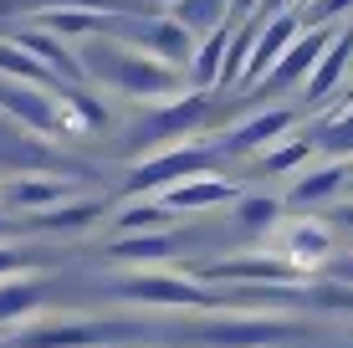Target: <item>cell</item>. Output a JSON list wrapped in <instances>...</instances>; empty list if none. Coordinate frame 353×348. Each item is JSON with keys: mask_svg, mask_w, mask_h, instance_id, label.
<instances>
[{"mask_svg": "<svg viewBox=\"0 0 353 348\" xmlns=\"http://www.w3.org/2000/svg\"><path fill=\"white\" fill-rule=\"evenodd\" d=\"M77 57H82L88 82H103L108 92H123V98H133V103H169V98H179V92L194 88V82L185 88L190 67L164 62V57L143 52V46H133V41H123V36H113V31L82 36Z\"/></svg>", "mask_w": 353, "mask_h": 348, "instance_id": "6da1fadb", "label": "cell"}, {"mask_svg": "<svg viewBox=\"0 0 353 348\" xmlns=\"http://www.w3.org/2000/svg\"><path fill=\"white\" fill-rule=\"evenodd\" d=\"M108 292L139 307H225V292H210L194 272H159V267H139L108 282Z\"/></svg>", "mask_w": 353, "mask_h": 348, "instance_id": "7a4b0ae2", "label": "cell"}, {"mask_svg": "<svg viewBox=\"0 0 353 348\" xmlns=\"http://www.w3.org/2000/svg\"><path fill=\"white\" fill-rule=\"evenodd\" d=\"M179 338H190L200 348H272L287 338H307V328L292 318H266V313H210V318L190 323Z\"/></svg>", "mask_w": 353, "mask_h": 348, "instance_id": "3957f363", "label": "cell"}, {"mask_svg": "<svg viewBox=\"0 0 353 348\" xmlns=\"http://www.w3.org/2000/svg\"><path fill=\"white\" fill-rule=\"evenodd\" d=\"M215 159H225L221 154V143H169V149H154L143 164H133V170L123 174V195H164L169 185H179V179H190V174H210L215 170Z\"/></svg>", "mask_w": 353, "mask_h": 348, "instance_id": "277c9868", "label": "cell"}, {"mask_svg": "<svg viewBox=\"0 0 353 348\" xmlns=\"http://www.w3.org/2000/svg\"><path fill=\"white\" fill-rule=\"evenodd\" d=\"M0 113L31 123L36 134H88L82 118L72 113V103L57 88H41V82H21L0 72Z\"/></svg>", "mask_w": 353, "mask_h": 348, "instance_id": "5b68a950", "label": "cell"}, {"mask_svg": "<svg viewBox=\"0 0 353 348\" xmlns=\"http://www.w3.org/2000/svg\"><path fill=\"white\" fill-rule=\"evenodd\" d=\"M205 113H210V88H190V92H179V98L159 103V113H154L149 123H139V143H143V149L185 143L194 128L205 123Z\"/></svg>", "mask_w": 353, "mask_h": 348, "instance_id": "8992f818", "label": "cell"}, {"mask_svg": "<svg viewBox=\"0 0 353 348\" xmlns=\"http://www.w3.org/2000/svg\"><path fill=\"white\" fill-rule=\"evenodd\" d=\"M0 170H21V174H36V170H72L67 154L52 149L46 134H36L31 123H21V118L0 113Z\"/></svg>", "mask_w": 353, "mask_h": 348, "instance_id": "52a82bcc", "label": "cell"}, {"mask_svg": "<svg viewBox=\"0 0 353 348\" xmlns=\"http://www.w3.org/2000/svg\"><path fill=\"white\" fill-rule=\"evenodd\" d=\"M200 282H302V267L292 256H266V251H251V256H225V261H200L194 267Z\"/></svg>", "mask_w": 353, "mask_h": 348, "instance_id": "ba28073f", "label": "cell"}, {"mask_svg": "<svg viewBox=\"0 0 353 348\" xmlns=\"http://www.w3.org/2000/svg\"><path fill=\"white\" fill-rule=\"evenodd\" d=\"M338 26H343V21H338ZM338 26H302V36L292 41V52H287L272 72H266V88H297V82H307L312 67L323 62V52L333 46Z\"/></svg>", "mask_w": 353, "mask_h": 348, "instance_id": "9c48e42d", "label": "cell"}, {"mask_svg": "<svg viewBox=\"0 0 353 348\" xmlns=\"http://www.w3.org/2000/svg\"><path fill=\"white\" fill-rule=\"evenodd\" d=\"M113 333H133L123 323H46V328H21L16 348H97Z\"/></svg>", "mask_w": 353, "mask_h": 348, "instance_id": "30bf717a", "label": "cell"}, {"mask_svg": "<svg viewBox=\"0 0 353 348\" xmlns=\"http://www.w3.org/2000/svg\"><path fill=\"white\" fill-rule=\"evenodd\" d=\"M236 200H241V190L230 185V179H221V174H190V179H179V185L164 190V205L179 210V215L215 210V205H236Z\"/></svg>", "mask_w": 353, "mask_h": 348, "instance_id": "8fae6325", "label": "cell"}, {"mask_svg": "<svg viewBox=\"0 0 353 348\" xmlns=\"http://www.w3.org/2000/svg\"><path fill=\"white\" fill-rule=\"evenodd\" d=\"M292 123H297V113H292V108H266V113H256V118H246V123L230 128L225 143H221V154H230V159H236V154H256V149L266 154Z\"/></svg>", "mask_w": 353, "mask_h": 348, "instance_id": "7c38bea8", "label": "cell"}, {"mask_svg": "<svg viewBox=\"0 0 353 348\" xmlns=\"http://www.w3.org/2000/svg\"><path fill=\"white\" fill-rule=\"evenodd\" d=\"M174 251H185V236L179 231H128L118 236L113 246H108V256L123 261V267H159V261H169Z\"/></svg>", "mask_w": 353, "mask_h": 348, "instance_id": "4fadbf2b", "label": "cell"}, {"mask_svg": "<svg viewBox=\"0 0 353 348\" xmlns=\"http://www.w3.org/2000/svg\"><path fill=\"white\" fill-rule=\"evenodd\" d=\"M348 67H353V21H343V26H338L333 46H327L323 62L312 67V77L302 82V88H307V103H327V98H333L338 82L348 77Z\"/></svg>", "mask_w": 353, "mask_h": 348, "instance_id": "5bb4252c", "label": "cell"}, {"mask_svg": "<svg viewBox=\"0 0 353 348\" xmlns=\"http://www.w3.org/2000/svg\"><path fill=\"white\" fill-rule=\"evenodd\" d=\"M297 36H302V16H287V10L266 16V26H261V36H256V57H251L246 82H261L266 72H272V67L292 52V41H297Z\"/></svg>", "mask_w": 353, "mask_h": 348, "instance_id": "9a60e30c", "label": "cell"}, {"mask_svg": "<svg viewBox=\"0 0 353 348\" xmlns=\"http://www.w3.org/2000/svg\"><path fill=\"white\" fill-rule=\"evenodd\" d=\"M97 215H103V200H62L52 210H31L26 225L41 236H77V231H88Z\"/></svg>", "mask_w": 353, "mask_h": 348, "instance_id": "2e32d148", "label": "cell"}, {"mask_svg": "<svg viewBox=\"0 0 353 348\" xmlns=\"http://www.w3.org/2000/svg\"><path fill=\"white\" fill-rule=\"evenodd\" d=\"M21 46H31L36 57H41L46 67H57L67 82H88V72H82V57H77V46H67V36H57L52 26H36V31H21L16 36Z\"/></svg>", "mask_w": 353, "mask_h": 348, "instance_id": "e0dca14e", "label": "cell"}, {"mask_svg": "<svg viewBox=\"0 0 353 348\" xmlns=\"http://www.w3.org/2000/svg\"><path fill=\"white\" fill-rule=\"evenodd\" d=\"M230 36H236V21L215 26L194 46V62H190V82L194 88H221V72H225V52H230Z\"/></svg>", "mask_w": 353, "mask_h": 348, "instance_id": "ac0fdd59", "label": "cell"}, {"mask_svg": "<svg viewBox=\"0 0 353 348\" xmlns=\"http://www.w3.org/2000/svg\"><path fill=\"white\" fill-rule=\"evenodd\" d=\"M282 256H292L302 272H307V267H327V256H333V231H327L323 221H302V225H292Z\"/></svg>", "mask_w": 353, "mask_h": 348, "instance_id": "d6986e66", "label": "cell"}, {"mask_svg": "<svg viewBox=\"0 0 353 348\" xmlns=\"http://www.w3.org/2000/svg\"><path fill=\"white\" fill-rule=\"evenodd\" d=\"M0 72H6V77H21V82H41V88H57V92L67 88L62 72L46 67L41 57H36L31 46H21V41H0Z\"/></svg>", "mask_w": 353, "mask_h": 348, "instance_id": "ffe728a7", "label": "cell"}, {"mask_svg": "<svg viewBox=\"0 0 353 348\" xmlns=\"http://www.w3.org/2000/svg\"><path fill=\"white\" fill-rule=\"evenodd\" d=\"M67 195H72L67 179H41V170H36V174H21L16 185L6 190V200H10L16 210H26V215H31V210H52V205H62Z\"/></svg>", "mask_w": 353, "mask_h": 348, "instance_id": "44dd1931", "label": "cell"}, {"mask_svg": "<svg viewBox=\"0 0 353 348\" xmlns=\"http://www.w3.org/2000/svg\"><path fill=\"white\" fill-rule=\"evenodd\" d=\"M348 179H353V170H348L343 159H327L323 170L302 174L297 185H292V205H318V200H333V195H343V190H348Z\"/></svg>", "mask_w": 353, "mask_h": 348, "instance_id": "7402d4cb", "label": "cell"}, {"mask_svg": "<svg viewBox=\"0 0 353 348\" xmlns=\"http://www.w3.org/2000/svg\"><path fill=\"white\" fill-rule=\"evenodd\" d=\"M174 215L179 210H169L164 195H133L128 205L113 215V225H118V236H128V231H164Z\"/></svg>", "mask_w": 353, "mask_h": 348, "instance_id": "603a6c76", "label": "cell"}, {"mask_svg": "<svg viewBox=\"0 0 353 348\" xmlns=\"http://www.w3.org/2000/svg\"><path fill=\"white\" fill-rule=\"evenodd\" d=\"M169 16H179L194 36H210L230 21V0H169Z\"/></svg>", "mask_w": 353, "mask_h": 348, "instance_id": "cb8c5ba5", "label": "cell"}, {"mask_svg": "<svg viewBox=\"0 0 353 348\" xmlns=\"http://www.w3.org/2000/svg\"><path fill=\"white\" fill-rule=\"evenodd\" d=\"M318 149L333 154V159H348V154H353V98L338 103L333 113L318 123Z\"/></svg>", "mask_w": 353, "mask_h": 348, "instance_id": "d4e9b609", "label": "cell"}, {"mask_svg": "<svg viewBox=\"0 0 353 348\" xmlns=\"http://www.w3.org/2000/svg\"><path fill=\"white\" fill-rule=\"evenodd\" d=\"M113 21H118V10H52L46 16V26H52L57 36H103V31H113Z\"/></svg>", "mask_w": 353, "mask_h": 348, "instance_id": "484cf974", "label": "cell"}, {"mask_svg": "<svg viewBox=\"0 0 353 348\" xmlns=\"http://www.w3.org/2000/svg\"><path fill=\"white\" fill-rule=\"evenodd\" d=\"M36 307H41V287H36V282H21V277H6V282H0V323L31 318Z\"/></svg>", "mask_w": 353, "mask_h": 348, "instance_id": "4316f807", "label": "cell"}, {"mask_svg": "<svg viewBox=\"0 0 353 348\" xmlns=\"http://www.w3.org/2000/svg\"><path fill=\"white\" fill-rule=\"evenodd\" d=\"M236 221L246 225V231H272V225L282 221V200L276 195H241L236 200Z\"/></svg>", "mask_w": 353, "mask_h": 348, "instance_id": "83f0119b", "label": "cell"}, {"mask_svg": "<svg viewBox=\"0 0 353 348\" xmlns=\"http://www.w3.org/2000/svg\"><path fill=\"white\" fill-rule=\"evenodd\" d=\"M307 307H323V313H353V282H343V277L307 282Z\"/></svg>", "mask_w": 353, "mask_h": 348, "instance_id": "f1b7e54d", "label": "cell"}, {"mask_svg": "<svg viewBox=\"0 0 353 348\" xmlns=\"http://www.w3.org/2000/svg\"><path fill=\"white\" fill-rule=\"evenodd\" d=\"M312 149H318V139H292V143H282V149H266V154H261V170H266V174L302 170V164L312 159Z\"/></svg>", "mask_w": 353, "mask_h": 348, "instance_id": "f546056e", "label": "cell"}, {"mask_svg": "<svg viewBox=\"0 0 353 348\" xmlns=\"http://www.w3.org/2000/svg\"><path fill=\"white\" fill-rule=\"evenodd\" d=\"M353 16V0H302V26H338Z\"/></svg>", "mask_w": 353, "mask_h": 348, "instance_id": "4dcf8cb0", "label": "cell"}, {"mask_svg": "<svg viewBox=\"0 0 353 348\" xmlns=\"http://www.w3.org/2000/svg\"><path fill=\"white\" fill-rule=\"evenodd\" d=\"M31 267H36L31 251H21V246H6V241H0V282H6V277H21V272H31Z\"/></svg>", "mask_w": 353, "mask_h": 348, "instance_id": "1f68e13d", "label": "cell"}, {"mask_svg": "<svg viewBox=\"0 0 353 348\" xmlns=\"http://www.w3.org/2000/svg\"><path fill=\"white\" fill-rule=\"evenodd\" d=\"M327 277H343V282H353V251H348V256H327Z\"/></svg>", "mask_w": 353, "mask_h": 348, "instance_id": "d6a6232c", "label": "cell"}, {"mask_svg": "<svg viewBox=\"0 0 353 348\" xmlns=\"http://www.w3.org/2000/svg\"><path fill=\"white\" fill-rule=\"evenodd\" d=\"M261 0H230V16H256Z\"/></svg>", "mask_w": 353, "mask_h": 348, "instance_id": "836d02e7", "label": "cell"}, {"mask_svg": "<svg viewBox=\"0 0 353 348\" xmlns=\"http://www.w3.org/2000/svg\"><path fill=\"white\" fill-rule=\"evenodd\" d=\"M16 10H26V0H0V16H16Z\"/></svg>", "mask_w": 353, "mask_h": 348, "instance_id": "e575fe53", "label": "cell"}, {"mask_svg": "<svg viewBox=\"0 0 353 348\" xmlns=\"http://www.w3.org/2000/svg\"><path fill=\"white\" fill-rule=\"evenodd\" d=\"M261 10H266V16H276V10H287V0H261Z\"/></svg>", "mask_w": 353, "mask_h": 348, "instance_id": "d590c367", "label": "cell"}, {"mask_svg": "<svg viewBox=\"0 0 353 348\" xmlns=\"http://www.w3.org/2000/svg\"><path fill=\"white\" fill-rule=\"evenodd\" d=\"M338 221H343V225H348V231H353V200H348V205H343V210H338Z\"/></svg>", "mask_w": 353, "mask_h": 348, "instance_id": "8d00e7d4", "label": "cell"}, {"mask_svg": "<svg viewBox=\"0 0 353 348\" xmlns=\"http://www.w3.org/2000/svg\"><path fill=\"white\" fill-rule=\"evenodd\" d=\"M6 236H10V221H6V215H0V241H6Z\"/></svg>", "mask_w": 353, "mask_h": 348, "instance_id": "74e56055", "label": "cell"}, {"mask_svg": "<svg viewBox=\"0 0 353 348\" xmlns=\"http://www.w3.org/2000/svg\"><path fill=\"white\" fill-rule=\"evenodd\" d=\"M348 190H353V179H348Z\"/></svg>", "mask_w": 353, "mask_h": 348, "instance_id": "f35d334b", "label": "cell"}]
</instances>
